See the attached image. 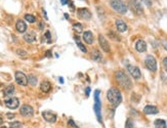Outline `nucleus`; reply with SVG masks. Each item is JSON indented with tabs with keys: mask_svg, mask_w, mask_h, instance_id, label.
I'll return each instance as SVG.
<instances>
[{
	"mask_svg": "<svg viewBox=\"0 0 167 128\" xmlns=\"http://www.w3.org/2000/svg\"><path fill=\"white\" fill-rule=\"evenodd\" d=\"M107 98H108L109 102L112 104L113 106L117 107L121 104L122 102V95H121V92L119 91L117 88H110L107 92Z\"/></svg>",
	"mask_w": 167,
	"mask_h": 128,
	"instance_id": "1",
	"label": "nucleus"
},
{
	"mask_svg": "<svg viewBox=\"0 0 167 128\" xmlns=\"http://www.w3.org/2000/svg\"><path fill=\"white\" fill-rule=\"evenodd\" d=\"M115 79L119 84L125 89H131L132 88V83L131 80L128 78V76L124 73L123 71H117L115 73Z\"/></svg>",
	"mask_w": 167,
	"mask_h": 128,
	"instance_id": "2",
	"label": "nucleus"
},
{
	"mask_svg": "<svg viewBox=\"0 0 167 128\" xmlns=\"http://www.w3.org/2000/svg\"><path fill=\"white\" fill-rule=\"evenodd\" d=\"M110 4L114 10H116L117 13H121V15H124V13H127V6L121 0H112L110 2Z\"/></svg>",
	"mask_w": 167,
	"mask_h": 128,
	"instance_id": "3",
	"label": "nucleus"
},
{
	"mask_svg": "<svg viewBox=\"0 0 167 128\" xmlns=\"http://www.w3.org/2000/svg\"><path fill=\"white\" fill-rule=\"evenodd\" d=\"M100 90H95L94 92V112L96 114V117H98V122H102V114H100V108H102V105H100Z\"/></svg>",
	"mask_w": 167,
	"mask_h": 128,
	"instance_id": "4",
	"label": "nucleus"
},
{
	"mask_svg": "<svg viewBox=\"0 0 167 128\" xmlns=\"http://www.w3.org/2000/svg\"><path fill=\"white\" fill-rule=\"evenodd\" d=\"M145 65H146L147 69L151 72L157 71V61L153 55H148L145 59Z\"/></svg>",
	"mask_w": 167,
	"mask_h": 128,
	"instance_id": "5",
	"label": "nucleus"
},
{
	"mask_svg": "<svg viewBox=\"0 0 167 128\" xmlns=\"http://www.w3.org/2000/svg\"><path fill=\"white\" fill-rule=\"evenodd\" d=\"M16 77V82L18 85H22V86H26L28 84V77L24 74L23 72H16L15 74Z\"/></svg>",
	"mask_w": 167,
	"mask_h": 128,
	"instance_id": "6",
	"label": "nucleus"
},
{
	"mask_svg": "<svg viewBox=\"0 0 167 128\" xmlns=\"http://www.w3.org/2000/svg\"><path fill=\"white\" fill-rule=\"evenodd\" d=\"M130 4L132 10L136 15H141V13H144V9H143V6H141V3L139 0H131Z\"/></svg>",
	"mask_w": 167,
	"mask_h": 128,
	"instance_id": "7",
	"label": "nucleus"
},
{
	"mask_svg": "<svg viewBox=\"0 0 167 128\" xmlns=\"http://www.w3.org/2000/svg\"><path fill=\"white\" fill-rule=\"evenodd\" d=\"M20 113H21V115L24 116V117H31L34 114V110L31 106L24 105V106H22V108L20 109Z\"/></svg>",
	"mask_w": 167,
	"mask_h": 128,
	"instance_id": "8",
	"label": "nucleus"
},
{
	"mask_svg": "<svg viewBox=\"0 0 167 128\" xmlns=\"http://www.w3.org/2000/svg\"><path fill=\"white\" fill-rule=\"evenodd\" d=\"M4 104H5V106L8 109L15 110V109H17V108L18 107V105H20V100H18V98H17V97H11V98L6 100L5 102H4Z\"/></svg>",
	"mask_w": 167,
	"mask_h": 128,
	"instance_id": "9",
	"label": "nucleus"
},
{
	"mask_svg": "<svg viewBox=\"0 0 167 128\" xmlns=\"http://www.w3.org/2000/svg\"><path fill=\"white\" fill-rule=\"evenodd\" d=\"M77 15L82 20H90L91 18V13L87 8H79L77 10Z\"/></svg>",
	"mask_w": 167,
	"mask_h": 128,
	"instance_id": "10",
	"label": "nucleus"
},
{
	"mask_svg": "<svg viewBox=\"0 0 167 128\" xmlns=\"http://www.w3.org/2000/svg\"><path fill=\"white\" fill-rule=\"evenodd\" d=\"M98 42H100V47L103 48V50L105 51V52H110V50H111L110 44H109V42L107 41V39H106L103 35L98 36Z\"/></svg>",
	"mask_w": 167,
	"mask_h": 128,
	"instance_id": "11",
	"label": "nucleus"
},
{
	"mask_svg": "<svg viewBox=\"0 0 167 128\" xmlns=\"http://www.w3.org/2000/svg\"><path fill=\"white\" fill-rule=\"evenodd\" d=\"M127 70H128V72L130 73V75L133 77L134 79H139L141 78V71H139V69L137 67L128 65L127 66Z\"/></svg>",
	"mask_w": 167,
	"mask_h": 128,
	"instance_id": "12",
	"label": "nucleus"
},
{
	"mask_svg": "<svg viewBox=\"0 0 167 128\" xmlns=\"http://www.w3.org/2000/svg\"><path fill=\"white\" fill-rule=\"evenodd\" d=\"M42 116H43L44 120H46L49 123H54L57 121V115L53 114L52 112H49V111H45V112L42 113Z\"/></svg>",
	"mask_w": 167,
	"mask_h": 128,
	"instance_id": "13",
	"label": "nucleus"
},
{
	"mask_svg": "<svg viewBox=\"0 0 167 128\" xmlns=\"http://www.w3.org/2000/svg\"><path fill=\"white\" fill-rule=\"evenodd\" d=\"M158 112H159V110L155 106H146L144 108V113L147 115H155Z\"/></svg>",
	"mask_w": 167,
	"mask_h": 128,
	"instance_id": "14",
	"label": "nucleus"
},
{
	"mask_svg": "<svg viewBox=\"0 0 167 128\" xmlns=\"http://www.w3.org/2000/svg\"><path fill=\"white\" fill-rule=\"evenodd\" d=\"M16 29H17L18 32H20V33H24V32H26V30H27L26 23L22 20H18V22H17V24H16Z\"/></svg>",
	"mask_w": 167,
	"mask_h": 128,
	"instance_id": "15",
	"label": "nucleus"
},
{
	"mask_svg": "<svg viewBox=\"0 0 167 128\" xmlns=\"http://www.w3.org/2000/svg\"><path fill=\"white\" fill-rule=\"evenodd\" d=\"M135 49L139 52H145L147 50V43L144 40H139L135 43Z\"/></svg>",
	"mask_w": 167,
	"mask_h": 128,
	"instance_id": "16",
	"label": "nucleus"
},
{
	"mask_svg": "<svg viewBox=\"0 0 167 128\" xmlns=\"http://www.w3.org/2000/svg\"><path fill=\"white\" fill-rule=\"evenodd\" d=\"M83 40L87 44H92L93 42V35L90 31H85L83 33Z\"/></svg>",
	"mask_w": 167,
	"mask_h": 128,
	"instance_id": "17",
	"label": "nucleus"
},
{
	"mask_svg": "<svg viewBox=\"0 0 167 128\" xmlns=\"http://www.w3.org/2000/svg\"><path fill=\"white\" fill-rule=\"evenodd\" d=\"M24 40L28 42V43H32V42L36 40V34L34 33V32H29V33L24 35Z\"/></svg>",
	"mask_w": 167,
	"mask_h": 128,
	"instance_id": "18",
	"label": "nucleus"
},
{
	"mask_svg": "<svg viewBox=\"0 0 167 128\" xmlns=\"http://www.w3.org/2000/svg\"><path fill=\"white\" fill-rule=\"evenodd\" d=\"M116 27L119 32H125L127 30V25L124 23L122 20H116Z\"/></svg>",
	"mask_w": 167,
	"mask_h": 128,
	"instance_id": "19",
	"label": "nucleus"
},
{
	"mask_svg": "<svg viewBox=\"0 0 167 128\" xmlns=\"http://www.w3.org/2000/svg\"><path fill=\"white\" fill-rule=\"evenodd\" d=\"M91 59L95 61H103V56H102V53H100L98 50H93L92 53H91Z\"/></svg>",
	"mask_w": 167,
	"mask_h": 128,
	"instance_id": "20",
	"label": "nucleus"
},
{
	"mask_svg": "<svg viewBox=\"0 0 167 128\" xmlns=\"http://www.w3.org/2000/svg\"><path fill=\"white\" fill-rule=\"evenodd\" d=\"M40 89H41V91L46 93V92H48L49 90L51 89V84L48 81H43L40 85Z\"/></svg>",
	"mask_w": 167,
	"mask_h": 128,
	"instance_id": "21",
	"label": "nucleus"
},
{
	"mask_svg": "<svg viewBox=\"0 0 167 128\" xmlns=\"http://www.w3.org/2000/svg\"><path fill=\"white\" fill-rule=\"evenodd\" d=\"M154 125L156 128H167L166 121L162 120V119H157V120H155Z\"/></svg>",
	"mask_w": 167,
	"mask_h": 128,
	"instance_id": "22",
	"label": "nucleus"
},
{
	"mask_svg": "<svg viewBox=\"0 0 167 128\" xmlns=\"http://www.w3.org/2000/svg\"><path fill=\"white\" fill-rule=\"evenodd\" d=\"M15 92V86L13 85H8L7 87H5V89L3 90V94L5 96H9Z\"/></svg>",
	"mask_w": 167,
	"mask_h": 128,
	"instance_id": "23",
	"label": "nucleus"
},
{
	"mask_svg": "<svg viewBox=\"0 0 167 128\" xmlns=\"http://www.w3.org/2000/svg\"><path fill=\"white\" fill-rule=\"evenodd\" d=\"M74 38H75V41H76V43H77L78 47L81 49V51H83V52H86V47H85V46L83 45L81 42H80L79 37H78V36H74Z\"/></svg>",
	"mask_w": 167,
	"mask_h": 128,
	"instance_id": "24",
	"label": "nucleus"
},
{
	"mask_svg": "<svg viewBox=\"0 0 167 128\" xmlns=\"http://www.w3.org/2000/svg\"><path fill=\"white\" fill-rule=\"evenodd\" d=\"M28 83H30V85L32 86H35L37 84V78L34 75H30L28 77Z\"/></svg>",
	"mask_w": 167,
	"mask_h": 128,
	"instance_id": "25",
	"label": "nucleus"
},
{
	"mask_svg": "<svg viewBox=\"0 0 167 128\" xmlns=\"http://www.w3.org/2000/svg\"><path fill=\"white\" fill-rule=\"evenodd\" d=\"M25 20H26L27 22H29V23H31V24H33V23L36 22V18L32 15H25Z\"/></svg>",
	"mask_w": 167,
	"mask_h": 128,
	"instance_id": "26",
	"label": "nucleus"
},
{
	"mask_svg": "<svg viewBox=\"0 0 167 128\" xmlns=\"http://www.w3.org/2000/svg\"><path fill=\"white\" fill-rule=\"evenodd\" d=\"M73 29H74L77 33H81L82 32V30H83V28H82V25L81 24H79V23H77V24H74L73 25Z\"/></svg>",
	"mask_w": 167,
	"mask_h": 128,
	"instance_id": "27",
	"label": "nucleus"
},
{
	"mask_svg": "<svg viewBox=\"0 0 167 128\" xmlns=\"http://www.w3.org/2000/svg\"><path fill=\"white\" fill-rule=\"evenodd\" d=\"M9 128H23V124L21 122H18V121H15V122H11Z\"/></svg>",
	"mask_w": 167,
	"mask_h": 128,
	"instance_id": "28",
	"label": "nucleus"
},
{
	"mask_svg": "<svg viewBox=\"0 0 167 128\" xmlns=\"http://www.w3.org/2000/svg\"><path fill=\"white\" fill-rule=\"evenodd\" d=\"M125 128H134V123L131 119H127L125 124Z\"/></svg>",
	"mask_w": 167,
	"mask_h": 128,
	"instance_id": "29",
	"label": "nucleus"
},
{
	"mask_svg": "<svg viewBox=\"0 0 167 128\" xmlns=\"http://www.w3.org/2000/svg\"><path fill=\"white\" fill-rule=\"evenodd\" d=\"M17 54H18V56H23V57H25V56L27 55V52L25 50H23V49H18V50H17Z\"/></svg>",
	"mask_w": 167,
	"mask_h": 128,
	"instance_id": "30",
	"label": "nucleus"
},
{
	"mask_svg": "<svg viewBox=\"0 0 167 128\" xmlns=\"http://www.w3.org/2000/svg\"><path fill=\"white\" fill-rule=\"evenodd\" d=\"M68 124H69L70 126H72L73 128H78V127H77V125L75 124L74 121H73V120H69V122H68Z\"/></svg>",
	"mask_w": 167,
	"mask_h": 128,
	"instance_id": "31",
	"label": "nucleus"
},
{
	"mask_svg": "<svg viewBox=\"0 0 167 128\" xmlns=\"http://www.w3.org/2000/svg\"><path fill=\"white\" fill-rule=\"evenodd\" d=\"M68 3H69V7H70V9L72 10V11H74V10H75V7H74V3H73L72 1H69V2H68Z\"/></svg>",
	"mask_w": 167,
	"mask_h": 128,
	"instance_id": "32",
	"label": "nucleus"
},
{
	"mask_svg": "<svg viewBox=\"0 0 167 128\" xmlns=\"http://www.w3.org/2000/svg\"><path fill=\"white\" fill-rule=\"evenodd\" d=\"M45 37H46L47 38V40H48V42H50V38H51V37H50V32H49V31H46V33H45Z\"/></svg>",
	"mask_w": 167,
	"mask_h": 128,
	"instance_id": "33",
	"label": "nucleus"
},
{
	"mask_svg": "<svg viewBox=\"0 0 167 128\" xmlns=\"http://www.w3.org/2000/svg\"><path fill=\"white\" fill-rule=\"evenodd\" d=\"M163 66H164L165 70L167 71V57H164V59H163Z\"/></svg>",
	"mask_w": 167,
	"mask_h": 128,
	"instance_id": "34",
	"label": "nucleus"
},
{
	"mask_svg": "<svg viewBox=\"0 0 167 128\" xmlns=\"http://www.w3.org/2000/svg\"><path fill=\"white\" fill-rule=\"evenodd\" d=\"M44 29V22H39V30H43Z\"/></svg>",
	"mask_w": 167,
	"mask_h": 128,
	"instance_id": "35",
	"label": "nucleus"
},
{
	"mask_svg": "<svg viewBox=\"0 0 167 128\" xmlns=\"http://www.w3.org/2000/svg\"><path fill=\"white\" fill-rule=\"evenodd\" d=\"M89 93H90V87H87V88L85 89V94L88 96V95H89Z\"/></svg>",
	"mask_w": 167,
	"mask_h": 128,
	"instance_id": "36",
	"label": "nucleus"
},
{
	"mask_svg": "<svg viewBox=\"0 0 167 128\" xmlns=\"http://www.w3.org/2000/svg\"><path fill=\"white\" fill-rule=\"evenodd\" d=\"M68 2H69V0H61V3H62L63 5H66Z\"/></svg>",
	"mask_w": 167,
	"mask_h": 128,
	"instance_id": "37",
	"label": "nucleus"
},
{
	"mask_svg": "<svg viewBox=\"0 0 167 128\" xmlns=\"http://www.w3.org/2000/svg\"><path fill=\"white\" fill-rule=\"evenodd\" d=\"M6 116H7L8 119H13V118L15 117V115H13V114H9V113H8V114H7Z\"/></svg>",
	"mask_w": 167,
	"mask_h": 128,
	"instance_id": "38",
	"label": "nucleus"
},
{
	"mask_svg": "<svg viewBox=\"0 0 167 128\" xmlns=\"http://www.w3.org/2000/svg\"><path fill=\"white\" fill-rule=\"evenodd\" d=\"M42 11H43V15H44V18H46V20H47V15H46V11H45V10H44V9H42Z\"/></svg>",
	"mask_w": 167,
	"mask_h": 128,
	"instance_id": "39",
	"label": "nucleus"
},
{
	"mask_svg": "<svg viewBox=\"0 0 167 128\" xmlns=\"http://www.w3.org/2000/svg\"><path fill=\"white\" fill-rule=\"evenodd\" d=\"M50 53H51V52H50V50H48V51L46 52V55L48 56V57H50V56H51V54H50Z\"/></svg>",
	"mask_w": 167,
	"mask_h": 128,
	"instance_id": "40",
	"label": "nucleus"
},
{
	"mask_svg": "<svg viewBox=\"0 0 167 128\" xmlns=\"http://www.w3.org/2000/svg\"><path fill=\"white\" fill-rule=\"evenodd\" d=\"M2 123H3V119H2V118H1V117H0V125H1Z\"/></svg>",
	"mask_w": 167,
	"mask_h": 128,
	"instance_id": "41",
	"label": "nucleus"
},
{
	"mask_svg": "<svg viewBox=\"0 0 167 128\" xmlns=\"http://www.w3.org/2000/svg\"><path fill=\"white\" fill-rule=\"evenodd\" d=\"M59 82H61V83H64V80H63V78H59Z\"/></svg>",
	"mask_w": 167,
	"mask_h": 128,
	"instance_id": "42",
	"label": "nucleus"
},
{
	"mask_svg": "<svg viewBox=\"0 0 167 128\" xmlns=\"http://www.w3.org/2000/svg\"><path fill=\"white\" fill-rule=\"evenodd\" d=\"M65 18H69V15H68L67 13H65Z\"/></svg>",
	"mask_w": 167,
	"mask_h": 128,
	"instance_id": "43",
	"label": "nucleus"
},
{
	"mask_svg": "<svg viewBox=\"0 0 167 128\" xmlns=\"http://www.w3.org/2000/svg\"><path fill=\"white\" fill-rule=\"evenodd\" d=\"M0 128H6V126H0Z\"/></svg>",
	"mask_w": 167,
	"mask_h": 128,
	"instance_id": "44",
	"label": "nucleus"
}]
</instances>
